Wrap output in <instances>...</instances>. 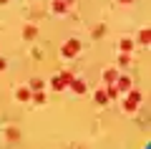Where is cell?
<instances>
[{
	"mask_svg": "<svg viewBox=\"0 0 151 149\" xmlns=\"http://www.w3.org/2000/svg\"><path fill=\"white\" fill-rule=\"evenodd\" d=\"M81 51V43L76 41V38H70V41H65V46H63V56L65 58H73L76 53Z\"/></svg>",
	"mask_w": 151,
	"mask_h": 149,
	"instance_id": "1",
	"label": "cell"
},
{
	"mask_svg": "<svg viewBox=\"0 0 151 149\" xmlns=\"http://www.w3.org/2000/svg\"><path fill=\"white\" fill-rule=\"evenodd\" d=\"M139 104H141V94H139V91H131L129 99H126V104H124V109H126V111H136Z\"/></svg>",
	"mask_w": 151,
	"mask_h": 149,
	"instance_id": "2",
	"label": "cell"
},
{
	"mask_svg": "<svg viewBox=\"0 0 151 149\" xmlns=\"http://www.w3.org/2000/svg\"><path fill=\"white\" fill-rule=\"evenodd\" d=\"M70 78H73V76H70V73H60V76H55V78H53V89H65V86H68L70 84Z\"/></svg>",
	"mask_w": 151,
	"mask_h": 149,
	"instance_id": "3",
	"label": "cell"
},
{
	"mask_svg": "<svg viewBox=\"0 0 151 149\" xmlns=\"http://www.w3.org/2000/svg\"><path fill=\"white\" fill-rule=\"evenodd\" d=\"M70 89H73L76 91V94H83V91H86V86H83V81H76V78H70Z\"/></svg>",
	"mask_w": 151,
	"mask_h": 149,
	"instance_id": "4",
	"label": "cell"
},
{
	"mask_svg": "<svg viewBox=\"0 0 151 149\" xmlns=\"http://www.w3.org/2000/svg\"><path fill=\"white\" fill-rule=\"evenodd\" d=\"M28 99H30V91H28V89H20V91H18V101H28Z\"/></svg>",
	"mask_w": 151,
	"mask_h": 149,
	"instance_id": "5",
	"label": "cell"
},
{
	"mask_svg": "<svg viewBox=\"0 0 151 149\" xmlns=\"http://www.w3.org/2000/svg\"><path fill=\"white\" fill-rule=\"evenodd\" d=\"M121 48H124L126 53H129L131 48H134V41H131V38H124V41H121Z\"/></svg>",
	"mask_w": 151,
	"mask_h": 149,
	"instance_id": "6",
	"label": "cell"
},
{
	"mask_svg": "<svg viewBox=\"0 0 151 149\" xmlns=\"http://www.w3.org/2000/svg\"><path fill=\"white\" fill-rule=\"evenodd\" d=\"M139 41H141V43H149V41H151V31H141V33H139Z\"/></svg>",
	"mask_w": 151,
	"mask_h": 149,
	"instance_id": "7",
	"label": "cell"
},
{
	"mask_svg": "<svg viewBox=\"0 0 151 149\" xmlns=\"http://www.w3.org/2000/svg\"><path fill=\"white\" fill-rule=\"evenodd\" d=\"M96 101H98V104H106V101H108L106 91H96Z\"/></svg>",
	"mask_w": 151,
	"mask_h": 149,
	"instance_id": "8",
	"label": "cell"
},
{
	"mask_svg": "<svg viewBox=\"0 0 151 149\" xmlns=\"http://www.w3.org/2000/svg\"><path fill=\"white\" fill-rule=\"evenodd\" d=\"M23 36H25V38H35V28H33V25H25Z\"/></svg>",
	"mask_w": 151,
	"mask_h": 149,
	"instance_id": "9",
	"label": "cell"
},
{
	"mask_svg": "<svg viewBox=\"0 0 151 149\" xmlns=\"http://www.w3.org/2000/svg\"><path fill=\"white\" fill-rule=\"evenodd\" d=\"M129 86H131V81H129V78H121L116 89H119V91H126V89H129Z\"/></svg>",
	"mask_w": 151,
	"mask_h": 149,
	"instance_id": "10",
	"label": "cell"
},
{
	"mask_svg": "<svg viewBox=\"0 0 151 149\" xmlns=\"http://www.w3.org/2000/svg\"><path fill=\"white\" fill-rule=\"evenodd\" d=\"M53 8H55L58 13H63V10H65V3H63V0H55V5H53Z\"/></svg>",
	"mask_w": 151,
	"mask_h": 149,
	"instance_id": "11",
	"label": "cell"
},
{
	"mask_svg": "<svg viewBox=\"0 0 151 149\" xmlns=\"http://www.w3.org/2000/svg\"><path fill=\"white\" fill-rule=\"evenodd\" d=\"M103 78H106V81H108V84H111V81H113V78H116V71H106V73H103Z\"/></svg>",
	"mask_w": 151,
	"mask_h": 149,
	"instance_id": "12",
	"label": "cell"
},
{
	"mask_svg": "<svg viewBox=\"0 0 151 149\" xmlns=\"http://www.w3.org/2000/svg\"><path fill=\"white\" fill-rule=\"evenodd\" d=\"M106 96H111V99H116V96H119V89H116V86H111V89L106 91Z\"/></svg>",
	"mask_w": 151,
	"mask_h": 149,
	"instance_id": "13",
	"label": "cell"
},
{
	"mask_svg": "<svg viewBox=\"0 0 151 149\" xmlns=\"http://www.w3.org/2000/svg\"><path fill=\"white\" fill-rule=\"evenodd\" d=\"M8 139H10V142L18 139V129H8Z\"/></svg>",
	"mask_w": 151,
	"mask_h": 149,
	"instance_id": "14",
	"label": "cell"
},
{
	"mask_svg": "<svg viewBox=\"0 0 151 149\" xmlns=\"http://www.w3.org/2000/svg\"><path fill=\"white\" fill-rule=\"evenodd\" d=\"M0 68H5V61H3V58H0Z\"/></svg>",
	"mask_w": 151,
	"mask_h": 149,
	"instance_id": "15",
	"label": "cell"
},
{
	"mask_svg": "<svg viewBox=\"0 0 151 149\" xmlns=\"http://www.w3.org/2000/svg\"><path fill=\"white\" fill-rule=\"evenodd\" d=\"M121 3H131V0H121Z\"/></svg>",
	"mask_w": 151,
	"mask_h": 149,
	"instance_id": "16",
	"label": "cell"
}]
</instances>
